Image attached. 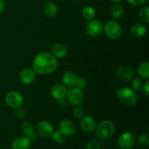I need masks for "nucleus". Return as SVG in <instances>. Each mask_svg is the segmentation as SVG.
I'll list each match as a JSON object with an SVG mask.
<instances>
[{"mask_svg": "<svg viewBox=\"0 0 149 149\" xmlns=\"http://www.w3.org/2000/svg\"><path fill=\"white\" fill-rule=\"evenodd\" d=\"M58 67V61L53 55L47 52H42L34 57L32 68L39 74H48L54 72Z\"/></svg>", "mask_w": 149, "mask_h": 149, "instance_id": "obj_1", "label": "nucleus"}, {"mask_svg": "<svg viewBox=\"0 0 149 149\" xmlns=\"http://www.w3.org/2000/svg\"><path fill=\"white\" fill-rule=\"evenodd\" d=\"M96 135L101 141H108L113 137L115 132L114 124L110 120H103L95 128Z\"/></svg>", "mask_w": 149, "mask_h": 149, "instance_id": "obj_2", "label": "nucleus"}, {"mask_svg": "<svg viewBox=\"0 0 149 149\" xmlns=\"http://www.w3.org/2000/svg\"><path fill=\"white\" fill-rule=\"evenodd\" d=\"M118 99L122 104L127 106H135L138 102V95L135 90L130 87H122L116 93Z\"/></svg>", "mask_w": 149, "mask_h": 149, "instance_id": "obj_3", "label": "nucleus"}, {"mask_svg": "<svg viewBox=\"0 0 149 149\" xmlns=\"http://www.w3.org/2000/svg\"><path fill=\"white\" fill-rule=\"evenodd\" d=\"M103 31L109 39L115 40L119 39L122 36V28L117 21L115 20H111L105 23L103 26Z\"/></svg>", "mask_w": 149, "mask_h": 149, "instance_id": "obj_4", "label": "nucleus"}, {"mask_svg": "<svg viewBox=\"0 0 149 149\" xmlns=\"http://www.w3.org/2000/svg\"><path fill=\"white\" fill-rule=\"evenodd\" d=\"M6 105L10 109H17L20 108L23 103V97L19 92H9L4 98Z\"/></svg>", "mask_w": 149, "mask_h": 149, "instance_id": "obj_5", "label": "nucleus"}, {"mask_svg": "<svg viewBox=\"0 0 149 149\" xmlns=\"http://www.w3.org/2000/svg\"><path fill=\"white\" fill-rule=\"evenodd\" d=\"M136 138L130 132H125L121 134L117 139V145L121 149H132L135 146Z\"/></svg>", "mask_w": 149, "mask_h": 149, "instance_id": "obj_6", "label": "nucleus"}, {"mask_svg": "<svg viewBox=\"0 0 149 149\" xmlns=\"http://www.w3.org/2000/svg\"><path fill=\"white\" fill-rule=\"evenodd\" d=\"M65 97L68 103L74 106H80L84 101V94L82 90L77 87H74L68 90Z\"/></svg>", "mask_w": 149, "mask_h": 149, "instance_id": "obj_7", "label": "nucleus"}, {"mask_svg": "<svg viewBox=\"0 0 149 149\" xmlns=\"http://www.w3.org/2000/svg\"><path fill=\"white\" fill-rule=\"evenodd\" d=\"M103 26L101 22L97 19L89 20L86 26V33L92 38H96L103 33Z\"/></svg>", "mask_w": 149, "mask_h": 149, "instance_id": "obj_8", "label": "nucleus"}, {"mask_svg": "<svg viewBox=\"0 0 149 149\" xmlns=\"http://www.w3.org/2000/svg\"><path fill=\"white\" fill-rule=\"evenodd\" d=\"M135 77V73L131 67L127 65H120L116 70V77L120 81L128 83L132 81Z\"/></svg>", "mask_w": 149, "mask_h": 149, "instance_id": "obj_9", "label": "nucleus"}, {"mask_svg": "<svg viewBox=\"0 0 149 149\" xmlns=\"http://www.w3.org/2000/svg\"><path fill=\"white\" fill-rule=\"evenodd\" d=\"M36 130L39 136L46 138L51 136L54 129L52 124L46 120H42L36 124Z\"/></svg>", "mask_w": 149, "mask_h": 149, "instance_id": "obj_10", "label": "nucleus"}, {"mask_svg": "<svg viewBox=\"0 0 149 149\" xmlns=\"http://www.w3.org/2000/svg\"><path fill=\"white\" fill-rule=\"evenodd\" d=\"M96 126L97 125L95 119L90 115L84 116L80 121V127L81 130L87 133H91L95 130Z\"/></svg>", "mask_w": 149, "mask_h": 149, "instance_id": "obj_11", "label": "nucleus"}, {"mask_svg": "<svg viewBox=\"0 0 149 149\" xmlns=\"http://www.w3.org/2000/svg\"><path fill=\"white\" fill-rule=\"evenodd\" d=\"M59 130L65 137H70L74 135L77 130L76 125L69 119H63L59 123Z\"/></svg>", "mask_w": 149, "mask_h": 149, "instance_id": "obj_12", "label": "nucleus"}, {"mask_svg": "<svg viewBox=\"0 0 149 149\" xmlns=\"http://www.w3.org/2000/svg\"><path fill=\"white\" fill-rule=\"evenodd\" d=\"M67 92L66 87L63 83H56L50 88V95L56 100L65 98Z\"/></svg>", "mask_w": 149, "mask_h": 149, "instance_id": "obj_13", "label": "nucleus"}, {"mask_svg": "<svg viewBox=\"0 0 149 149\" xmlns=\"http://www.w3.org/2000/svg\"><path fill=\"white\" fill-rule=\"evenodd\" d=\"M36 73L32 68H24L20 74V80L23 84H30L34 81Z\"/></svg>", "mask_w": 149, "mask_h": 149, "instance_id": "obj_14", "label": "nucleus"}, {"mask_svg": "<svg viewBox=\"0 0 149 149\" xmlns=\"http://www.w3.org/2000/svg\"><path fill=\"white\" fill-rule=\"evenodd\" d=\"M31 141L26 136H20L15 138L11 144L12 149H29Z\"/></svg>", "mask_w": 149, "mask_h": 149, "instance_id": "obj_15", "label": "nucleus"}, {"mask_svg": "<svg viewBox=\"0 0 149 149\" xmlns=\"http://www.w3.org/2000/svg\"><path fill=\"white\" fill-rule=\"evenodd\" d=\"M20 130H21L22 132L24 135V136L27 137L31 141H35L37 138L36 135V132H35L34 128H33V125L29 122H24L21 124L20 125Z\"/></svg>", "mask_w": 149, "mask_h": 149, "instance_id": "obj_16", "label": "nucleus"}, {"mask_svg": "<svg viewBox=\"0 0 149 149\" xmlns=\"http://www.w3.org/2000/svg\"><path fill=\"white\" fill-rule=\"evenodd\" d=\"M78 77V76L73 71H65L62 76V82L65 87H74L77 84Z\"/></svg>", "mask_w": 149, "mask_h": 149, "instance_id": "obj_17", "label": "nucleus"}, {"mask_svg": "<svg viewBox=\"0 0 149 149\" xmlns=\"http://www.w3.org/2000/svg\"><path fill=\"white\" fill-rule=\"evenodd\" d=\"M52 55L56 59H62L67 55L68 49L66 46L62 43H57L52 47Z\"/></svg>", "mask_w": 149, "mask_h": 149, "instance_id": "obj_18", "label": "nucleus"}, {"mask_svg": "<svg viewBox=\"0 0 149 149\" xmlns=\"http://www.w3.org/2000/svg\"><path fill=\"white\" fill-rule=\"evenodd\" d=\"M147 29L142 23H136L131 27L130 33L135 38H141L146 34Z\"/></svg>", "mask_w": 149, "mask_h": 149, "instance_id": "obj_19", "label": "nucleus"}, {"mask_svg": "<svg viewBox=\"0 0 149 149\" xmlns=\"http://www.w3.org/2000/svg\"><path fill=\"white\" fill-rule=\"evenodd\" d=\"M44 13L48 17H54L57 15L58 12V7L55 3L52 1L47 2L44 6Z\"/></svg>", "mask_w": 149, "mask_h": 149, "instance_id": "obj_20", "label": "nucleus"}, {"mask_svg": "<svg viewBox=\"0 0 149 149\" xmlns=\"http://www.w3.org/2000/svg\"><path fill=\"white\" fill-rule=\"evenodd\" d=\"M138 74L141 79L148 80L149 79V63L144 61L139 65L138 68Z\"/></svg>", "mask_w": 149, "mask_h": 149, "instance_id": "obj_21", "label": "nucleus"}, {"mask_svg": "<svg viewBox=\"0 0 149 149\" xmlns=\"http://www.w3.org/2000/svg\"><path fill=\"white\" fill-rule=\"evenodd\" d=\"M83 17L87 20H91L95 18V10L91 6H85L84 8L82 9V12H81Z\"/></svg>", "mask_w": 149, "mask_h": 149, "instance_id": "obj_22", "label": "nucleus"}, {"mask_svg": "<svg viewBox=\"0 0 149 149\" xmlns=\"http://www.w3.org/2000/svg\"><path fill=\"white\" fill-rule=\"evenodd\" d=\"M124 13L123 7L119 4H114L111 7L110 10V13L111 17L113 19H119L122 16Z\"/></svg>", "mask_w": 149, "mask_h": 149, "instance_id": "obj_23", "label": "nucleus"}, {"mask_svg": "<svg viewBox=\"0 0 149 149\" xmlns=\"http://www.w3.org/2000/svg\"><path fill=\"white\" fill-rule=\"evenodd\" d=\"M50 137L52 138V141L56 144H63L66 141V137L59 130H54Z\"/></svg>", "mask_w": 149, "mask_h": 149, "instance_id": "obj_24", "label": "nucleus"}, {"mask_svg": "<svg viewBox=\"0 0 149 149\" xmlns=\"http://www.w3.org/2000/svg\"><path fill=\"white\" fill-rule=\"evenodd\" d=\"M139 17L143 24H148L149 23V7L148 6H144L140 10Z\"/></svg>", "mask_w": 149, "mask_h": 149, "instance_id": "obj_25", "label": "nucleus"}, {"mask_svg": "<svg viewBox=\"0 0 149 149\" xmlns=\"http://www.w3.org/2000/svg\"><path fill=\"white\" fill-rule=\"evenodd\" d=\"M143 81L142 79L141 78H135L132 80V90L135 91H140L142 90L143 86Z\"/></svg>", "mask_w": 149, "mask_h": 149, "instance_id": "obj_26", "label": "nucleus"}, {"mask_svg": "<svg viewBox=\"0 0 149 149\" xmlns=\"http://www.w3.org/2000/svg\"><path fill=\"white\" fill-rule=\"evenodd\" d=\"M138 143L144 147H147L149 145V137L147 134H141L138 138Z\"/></svg>", "mask_w": 149, "mask_h": 149, "instance_id": "obj_27", "label": "nucleus"}, {"mask_svg": "<svg viewBox=\"0 0 149 149\" xmlns=\"http://www.w3.org/2000/svg\"><path fill=\"white\" fill-rule=\"evenodd\" d=\"M86 149H100V143L97 140H91L86 145Z\"/></svg>", "mask_w": 149, "mask_h": 149, "instance_id": "obj_28", "label": "nucleus"}, {"mask_svg": "<svg viewBox=\"0 0 149 149\" xmlns=\"http://www.w3.org/2000/svg\"><path fill=\"white\" fill-rule=\"evenodd\" d=\"M86 85H87V81H86L85 79L82 77H78L77 84H76V87L79 88V90H83L86 87Z\"/></svg>", "mask_w": 149, "mask_h": 149, "instance_id": "obj_29", "label": "nucleus"}, {"mask_svg": "<svg viewBox=\"0 0 149 149\" xmlns=\"http://www.w3.org/2000/svg\"><path fill=\"white\" fill-rule=\"evenodd\" d=\"M72 114L76 119H81L83 116H84V111H83L82 109L81 108L79 107H76L73 109L72 111Z\"/></svg>", "mask_w": 149, "mask_h": 149, "instance_id": "obj_30", "label": "nucleus"}, {"mask_svg": "<svg viewBox=\"0 0 149 149\" xmlns=\"http://www.w3.org/2000/svg\"><path fill=\"white\" fill-rule=\"evenodd\" d=\"M147 0H127L130 4L132 6H141L146 2Z\"/></svg>", "mask_w": 149, "mask_h": 149, "instance_id": "obj_31", "label": "nucleus"}, {"mask_svg": "<svg viewBox=\"0 0 149 149\" xmlns=\"http://www.w3.org/2000/svg\"><path fill=\"white\" fill-rule=\"evenodd\" d=\"M15 116L18 119H23L26 116V111L21 107L18 108L15 111Z\"/></svg>", "mask_w": 149, "mask_h": 149, "instance_id": "obj_32", "label": "nucleus"}, {"mask_svg": "<svg viewBox=\"0 0 149 149\" xmlns=\"http://www.w3.org/2000/svg\"><path fill=\"white\" fill-rule=\"evenodd\" d=\"M143 93L146 95V96L148 97L149 96V81L148 80H146V82L143 83V86L142 88Z\"/></svg>", "mask_w": 149, "mask_h": 149, "instance_id": "obj_33", "label": "nucleus"}, {"mask_svg": "<svg viewBox=\"0 0 149 149\" xmlns=\"http://www.w3.org/2000/svg\"><path fill=\"white\" fill-rule=\"evenodd\" d=\"M5 9V4L3 0H0V13H3Z\"/></svg>", "mask_w": 149, "mask_h": 149, "instance_id": "obj_34", "label": "nucleus"}, {"mask_svg": "<svg viewBox=\"0 0 149 149\" xmlns=\"http://www.w3.org/2000/svg\"><path fill=\"white\" fill-rule=\"evenodd\" d=\"M65 99V98H64ZM64 99H61V100H57L58 101V105L60 106V107H63L65 104V102Z\"/></svg>", "mask_w": 149, "mask_h": 149, "instance_id": "obj_35", "label": "nucleus"}, {"mask_svg": "<svg viewBox=\"0 0 149 149\" xmlns=\"http://www.w3.org/2000/svg\"><path fill=\"white\" fill-rule=\"evenodd\" d=\"M112 3H114V4H119V2L122 1V0H110Z\"/></svg>", "mask_w": 149, "mask_h": 149, "instance_id": "obj_36", "label": "nucleus"}, {"mask_svg": "<svg viewBox=\"0 0 149 149\" xmlns=\"http://www.w3.org/2000/svg\"><path fill=\"white\" fill-rule=\"evenodd\" d=\"M72 1H78V0H72Z\"/></svg>", "mask_w": 149, "mask_h": 149, "instance_id": "obj_37", "label": "nucleus"}, {"mask_svg": "<svg viewBox=\"0 0 149 149\" xmlns=\"http://www.w3.org/2000/svg\"><path fill=\"white\" fill-rule=\"evenodd\" d=\"M94 1H98V0H94Z\"/></svg>", "mask_w": 149, "mask_h": 149, "instance_id": "obj_38", "label": "nucleus"}]
</instances>
